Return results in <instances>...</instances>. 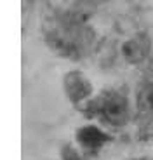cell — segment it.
I'll list each match as a JSON object with an SVG mask.
<instances>
[{"instance_id": "cell-1", "label": "cell", "mask_w": 153, "mask_h": 160, "mask_svg": "<svg viewBox=\"0 0 153 160\" xmlns=\"http://www.w3.org/2000/svg\"><path fill=\"white\" fill-rule=\"evenodd\" d=\"M45 40L51 49L65 58L78 61L84 58L94 45V30L82 18L65 14L49 24L45 30Z\"/></svg>"}, {"instance_id": "cell-2", "label": "cell", "mask_w": 153, "mask_h": 160, "mask_svg": "<svg viewBox=\"0 0 153 160\" xmlns=\"http://www.w3.org/2000/svg\"><path fill=\"white\" fill-rule=\"evenodd\" d=\"M80 112L87 118L97 120L106 127L122 129L131 122L132 110H131L129 96L120 89H105L97 96L91 98Z\"/></svg>"}, {"instance_id": "cell-3", "label": "cell", "mask_w": 153, "mask_h": 160, "mask_svg": "<svg viewBox=\"0 0 153 160\" xmlns=\"http://www.w3.org/2000/svg\"><path fill=\"white\" fill-rule=\"evenodd\" d=\"M63 89H65L66 98L70 99V103L75 104V106H80V103L91 99L92 91H94L92 82L78 70H72V72H68L65 75Z\"/></svg>"}, {"instance_id": "cell-4", "label": "cell", "mask_w": 153, "mask_h": 160, "mask_svg": "<svg viewBox=\"0 0 153 160\" xmlns=\"http://www.w3.org/2000/svg\"><path fill=\"white\" fill-rule=\"evenodd\" d=\"M120 51L129 64H141L151 54V37L145 32H139L125 40Z\"/></svg>"}, {"instance_id": "cell-5", "label": "cell", "mask_w": 153, "mask_h": 160, "mask_svg": "<svg viewBox=\"0 0 153 160\" xmlns=\"http://www.w3.org/2000/svg\"><path fill=\"white\" fill-rule=\"evenodd\" d=\"M75 138H76V141H78V144H80L87 153H91V155H96L105 144H108L113 141V138L110 136L108 132H105L103 129H99L97 125H92V124L80 127L76 131Z\"/></svg>"}, {"instance_id": "cell-6", "label": "cell", "mask_w": 153, "mask_h": 160, "mask_svg": "<svg viewBox=\"0 0 153 160\" xmlns=\"http://www.w3.org/2000/svg\"><path fill=\"white\" fill-rule=\"evenodd\" d=\"M136 108L139 113H150L153 112V77L145 78L139 84L136 92Z\"/></svg>"}, {"instance_id": "cell-7", "label": "cell", "mask_w": 153, "mask_h": 160, "mask_svg": "<svg viewBox=\"0 0 153 160\" xmlns=\"http://www.w3.org/2000/svg\"><path fill=\"white\" fill-rule=\"evenodd\" d=\"M137 138L141 141H153V112L139 113V117H137Z\"/></svg>"}, {"instance_id": "cell-8", "label": "cell", "mask_w": 153, "mask_h": 160, "mask_svg": "<svg viewBox=\"0 0 153 160\" xmlns=\"http://www.w3.org/2000/svg\"><path fill=\"white\" fill-rule=\"evenodd\" d=\"M61 158L63 160H84L82 155L73 148L72 144H65V146L61 148Z\"/></svg>"}, {"instance_id": "cell-9", "label": "cell", "mask_w": 153, "mask_h": 160, "mask_svg": "<svg viewBox=\"0 0 153 160\" xmlns=\"http://www.w3.org/2000/svg\"><path fill=\"white\" fill-rule=\"evenodd\" d=\"M136 160H153V158H136Z\"/></svg>"}]
</instances>
